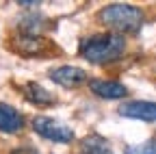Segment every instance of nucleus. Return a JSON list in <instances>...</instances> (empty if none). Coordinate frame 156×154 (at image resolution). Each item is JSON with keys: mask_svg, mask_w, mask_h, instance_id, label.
Here are the masks:
<instances>
[{"mask_svg": "<svg viewBox=\"0 0 156 154\" xmlns=\"http://www.w3.org/2000/svg\"><path fill=\"white\" fill-rule=\"evenodd\" d=\"M98 20L102 26L111 28L115 35L124 33H139L143 26V13L132 5H106L100 13Z\"/></svg>", "mask_w": 156, "mask_h": 154, "instance_id": "nucleus-2", "label": "nucleus"}, {"mask_svg": "<svg viewBox=\"0 0 156 154\" xmlns=\"http://www.w3.org/2000/svg\"><path fill=\"white\" fill-rule=\"evenodd\" d=\"M119 115L130 120H139V122H156V102H147V100H132L122 104Z\"/></svg>", "mask_w": 156, "mask_h": 154, "instance_id": "nucleus-4", "label": "nucleus"}, {"mask_svg": "<svg viewBox=\"0 0 156 154\" xmlns=\"http://www.w3.org/2000/svg\"><path fill=\"white\" fill-rule=\"evenodd\" d=\"M126 52V39L124 35H95V37H87L80 41V54L89 63H113Z\"/></svg>", "mask_w": 156, "mask_h": 154, "instance_id": "nucleus-1", "label": "nucleus"}, {"mask_svg": "<svg viewBox=\"0 0 156 154\" xmlns=\"http://www.w3.org/2000/svg\"><path fill=\"white\" fill-rule=\"evenodd\" d=\"M24 124L26 122L22 117V113L5 102H0V130L2 132H20L24 128Z\"/></svg>", "mask_w": 156, "mask_h": 154, "instance_id": "nucleus-7", "label": "nucleus"}, {"mask_svg": "<svg viewBox=\"0 0 156 154\" xmlns=\"http://www.w3.org/2000/svg\"><path fill=\"white\" fill-rule=\"evenodd\" d=\"M33 130L37 134H41L44 139L54 141V143H69L74 141V130L69 126L58 124L52 117H44V115H37L33 120Z\"/></svg>", "mask_w": 156, "mask_h": 154, "instance_id": "nucleus-3", "label": "nucleus"}, {"mask_svg": "<svg viewBox=\"0 0 156 154\" xmlns=\"http://www.w3.org/2000/svg\"><path fill=\"white\" fill-rule=\"evenodd\" d=\"M50 78L56 83V85H61V87H78V85H83L87 81V74L85 70L80 67H74V65H63V67H56L50 72Z\"/></svg>", "mask_w": 156, "mask_h": 154, "instance_id": "nucleus-5", "label": "nucleus"}, {"mask_svg": "<svg viewBox=\"0 0 156 154\" xmlns=\"http://www.w3.org/2000/svg\"><path fill=\"white\" fill-rule=\"evenodd\" d=\"M91 93H95L98 98H104V100H122L128 95V87H124L122 83L117 81H100L95 78L89 83Z\"/></svg>", "mask_w": 156, "mask_h": 154, "instance_id": "nucleus-6", "label": "nucleus"}, {"mask_svg": "<svg viewBox=\"0 0 156 154\" xmlns=\"http://www.w3.org/2000/svg\"><path fill=\"white\" fill-rule=\"evenodd\" d=\"M44 26H46V22L41 20V15H24L22 20H20V30H22V35L39 37Z\"/></svg>", "mask_w": 156, "mask_h": 154, "instance_id": "nucleus-11", "label": "nucleus"}, {"mask_svg": "<svg viewBox=\"0 0 156 154\" xmlns=\"http://www.w3.org/2000/svg\"><path fill=\"white\" fill-rule=\"evenodd\" d=\"M124 154H156V141H145L136 145H126Z\"/></svg>", "mask_w": 156, "mask_h": 154, "instance_id": "nucleus-12", "label": "nucleus"}, {"mask_svg": "<svg viewBox=\"0 0 156 154\" xmlns=\"http://www.w3.org/2000/svg\"><path fill=\"white\" fill-rule=\"evenodd\" d=\"M83 154H113V150L106 139L91 134V137H87L83 141Z\"/></svg>", "mask_w": 156, "mask_h": 154, "instance_id": "nucleus-10", "label": "nucleus"}, {"mask_svg": "<svg viewBox=\"0 0 156 154\" xmlns=\"http://www.w3.org/2000/svg\"><path fill=\"white\" fill-rule=\"evenodd\" d=\"M24 95H26V100H30V104H35V106H50L54 102V95L48 89H44L41 85H37V83L24 85Z\"/></svg>", "mask_w": 156, "mask_h": 154, "instance_id": "nucleus-9", "label": "nucleus"}, {"mask_svg": "<svg viewBox=\"0 0 156 154\" xmlns=\"http://www.w3.org/2000/svg\"><path fill=\"white\" fill-rule=\"evenodd\" d=\"M13 48L20 54H37L48 48V41L41 39V37H33V35H22L20 33L15 39H13Z\"/></svg>", "mask_w": 156, "mask_h": 154, "instance_id": "nucleus-8", "label": "nucleus"}]
</instances>
